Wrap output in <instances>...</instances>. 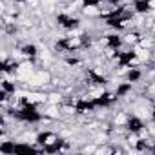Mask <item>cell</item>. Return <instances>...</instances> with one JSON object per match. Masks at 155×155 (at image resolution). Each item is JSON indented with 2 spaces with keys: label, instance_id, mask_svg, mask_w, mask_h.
Here are the masks:
<instances>
[]
</instances>
